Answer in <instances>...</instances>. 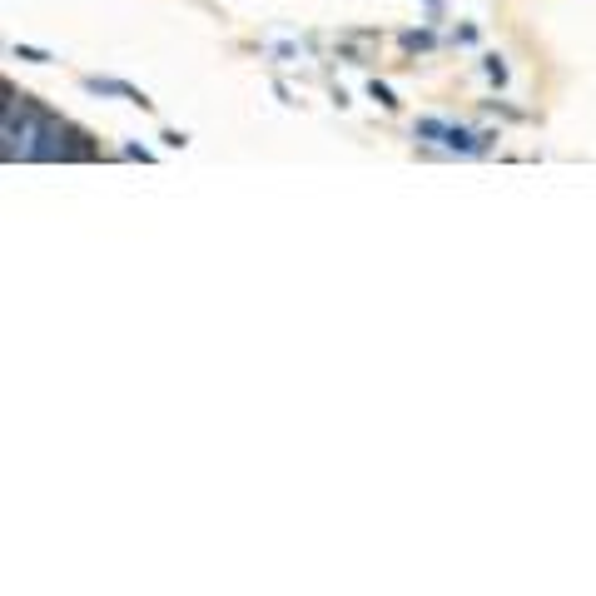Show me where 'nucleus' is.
Instances as JSON below:
<instances>
[{
    "label": "nucleus",
    "instance_id": "f257e3e1",
    "mask_svg": "<svg viewBox=\"0 0 596 596\" xmlns=\"http://www.w3.org/2000/svg\"><path fill=\"white\" fill-rule=\"evenodd\" d=\"M85 90H95V95H120V100H130V105L149 110V100L135 90V85H125V80H100V75H90V80H85Z\"/></svg>",
    "mask_w": 596,
    "mask_h": 596
},
{
    "label": "nucleus",
    "instance_id": "f03ea898",
    "mask_svg": "<svg viewBox=\"0 0 596 596\" xmlns=\"http://www.w3.org/2000/svg\"><path fill=\"white\" fill-rule=\"evenodd\" d=\"M487 140H492V135H467V130H457V125L443 130V145L457 149V154H487Z\"/></svg>",
    "mask_w": 596,
    "mask_h": 596
},
{
    "label": "nucleus",
    "instance_id": "7ed1b4c3",
    "mask_svg": "<svg viewBox=\"0 0 596 596\" xmlns=\"http://www.w3.org/2000/svg\"><path fill=\"white\" fill-rule=\"evenodd\" d=\"M443 120H418V130H413V135H418V140H443Z\"/></svg>",
    "mask_w": 596,
    "mask_h": 596
},
{
    "label": "nucleus",
    "instance_id": "20e7f679",
    "mask_svg": "<svg viewBox=\"0 0 596 596\" xmlns=\"http://www.w3.org/2000/svg\"><path fill=\"white\" fill-rule=\"evenodd\" d=\"M368 95H373L383 110H398V100H393V90H388V85H378V80H373V85H368Z\"/></svg>",
    "mask_w": 596,
    "mask_h": 596
},
{
    "label": "nucleus",
    "instance_id": "39448f33",
    "mask_svg": "<svg viewBox=\"0 0 596 596\" xmlns=\"http://www.w3.org/2000/svg\"><path fill=\"white\" fill-rule=\"evenodd\" d=\"M10 55H15V60H35V65H45V60H50V55H45V50H35V45H15Z\"/></svg>",
    "mask_w": 596,
    "mask_h": 596
},
{
    "label": "nucleus",
    "instance_id": "423d86ee",
    "mask_svg": "<svg viewBox=\"0 0 596 596\" xmlns=\"http://www.w3.org/2000/svg\"><path fill=\"white\" fill-rule=\"evenodd\" d=\"M482 70H487V75H492V80H497V85H502V80H507V65H502V60H497V55H487V65H482Z\"/></svg>",
    "mask_w": 596,
    "mask_h": 596
},
{
    "label": "nucleus",
    "instance_id": "0eeeda50",
    "mask_svg": "<svg viewBox=\"0 0 596 596\" xmlns=\"http://www.w3.org/2000/svg\"><path fill=\"white\" fill-rule=\"evenodd\" d=\"M403 45H408V50H428V45H433V35H413V30H408V35H403Z\"/></svg>",
    "mask_w": 596,
    "mask_h": 596
},
{
    "label": "nucleus",
    "instance_id": "6e6552de",
    "mask_svg": "<svg viewBox=\"0 0 596 596\" xmlns=\"http://www.w3.org/2000/svg\"><path fill=\"white\" fill-rule=\"evenodd\" d=\"M164 145H169V149H184V145H189V140H184L179 130H164Z\"/></svg>",
    "mask_w": 596,
    "mask_h": 596
}]
</instances>
